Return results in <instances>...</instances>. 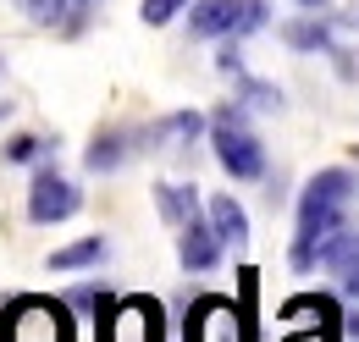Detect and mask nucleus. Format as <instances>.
<instances>
[{"mask_svg":"<svg viewBox=\"0 0 359 342\" xmlns=\"http://www.w3.org/2000/svg\"><path fill=\"white\" fill-rule=\"evenodd\" d=\"M133 149H138V132H122V128H111V132H100V138H94L89 149H83V166H89L94 177H105V171H122Z\"/></svg>","mask_w":359,"mask_h":342,"instance_id":"ddd939ff","label":"nucleus"},{"mask_svg":"<svg viewBox=\"0 0 359 342\" xmlns=\"http://www.w3.org/2000/svg\"><path fill=\"white\" fill-rule=\"evenodd\" d=\"M83 210V188L72 177H61L55 166H39L28 182V221L34 226H55V221H72Z\"/></svg>","mask_w":359,"mask_h":342,"instance_id":"0eeeda50","label":"nucleus"},{"mask_svg":"<svg viewBox=\"0 0 359 342\" xmlns=\"http://www.w3.org/2000/svg\"><path fill=\"white\" fill-rule=\"evenodd\" d=\"M94 342H166V309L149 293L111 299L94 315Z\"/></svg>","mask_w":359,"mask_h":342,"instance_id":"20e7f679","label":"nucleus"},{"mask_svg":"<svg viewBox=\"0 0 359 342\" xmlns=\"http://www.w3.org/2000/svg\"><path fill=\"white\" fill-rule=\"evenodd\" d=\"M315 259L337 276V287H343L348 299H359V232H348V226L332 232V238L320 243V254H315Z\"/></svg>","mask_w":359,"mask_h":342,"instance_id":"f8f14e48","label":"nucleus"},{"mask_svg":"<svg viewBox=\"0 0 359 342\" xmlns=\"http://www.w3.org/2000/svg\"><path fill=\"white\" fill-rule=\"evenodd\" d=\"M205 215H210V226L222 232L226 249H243V243H249V215H243V205H238L232 193H210V199H205Z\"/></svg>","mask_w":359,"mask_h":342,"instance_id":"dca6fc26","label":"nucleus"},{"mask_svg":"<svg viewBox=\"0 0 359 342\" xmlns=\"http://www.w3.org/2000/svg\"><path fill=\"white\" fill-rule=\"evenodd\" d=\"M348 331H354V342H359V315H354V326H348Z\"/></svg>","mask_w":359,"mask_h":342,"instance_id":"393cba45","label":"nucleus"},{"mask_svg":"<svg viewBox=\"0 0 359 342\" xmlns=\"http://www.w3.org/2000/svg\"><path fill=\"white\" fill-rule=\"evenodd\" d=\"M0 342H78L72 303L50 293H17L0 303Z\"/></svg>","mask_w":359,"mask_h":342,"instance_id":"f03ea898","label":"nucleus"},{"mask_svg":"<svg viewBox=\"0 0 359 342\" xmlns=\"http://www.w3.org/2000/svg\"><path fill=\"white\" fill-rule=\"evenodd\" d=\"M11 166H34V160H50L55 155V138L45 132H17V138H6V149H0Z\"/></svg>","mask_w":359,"mask_h":342,"instance_id":"a211bd4d","label":"nucleus"},{"mask_svg":"<svg viewBox=\"0 0 359 342\" xmlns=\"http://www.w3.org/2000/svg\"><path fill=\"white\" fill-rule=\"evenodd\" d=\"M299 6H304V11H326V0H299Z\"/></svg>","mask_w":359,"mask_h":342,"instance_id":"5701e85b","label":"nucleus"},{"mask_svg":"<svg viewBox=\"0 0 359 342\" xmlns=\"http://www.w3.org/2000/svg\"><path fill=\"white\" fill-rule=\"evenodd\" d=\"M205 128H210V116L194 111V105H182V111H166L161 122L138 128V149H177V144H194Z\"/></svg>","mask_w":359,"mask_h":342,"instance_id":"1a4fd4ad","label":"nucleus"},{"mask_svg":"<svg viewBox=\"0 0 359 342\" xmlns=\"http://www.w3.org/2000/svg\"><path fill=\"white\" fill-rule=\"evenodd\" d=\"M337 28H343V17L310 11V17H293L282 28V39H287V50H299V55H332L337 50Z\"/></svg>","mask_w":359,"mask_h":342,"instance_id":"9b49d317","label":"nucleus"},{"mask_svg":"<svg viewBox=\"0 0 359 342\" xmlns=\"http://www.w3.org/2000/svg\"><path fill=\"white\" fill-rule=\"evenodd\" d=\"M22 11H28V22H39V28H61V34H83V0H17Z\"/></svg>","mask_w":359,"mask_h":342,"instance_id":"2eb2a0df","label":"nucleus"},{"mask_svg":"<svg viewBox=\"0 0 359 342\" xmlns=\"http://www.w3.org/2000/svg\"><path fill=\"white\" fill-rule=\"evenodd\" d=\"M354 17H359V0H354Z\"/></svg>","mask_w":359,"mask_h":342,"instance_id":"a878e982","label":"nucleus"},{"mask_svg":"<svg viewBox=\"0 0 359 342\" xmlns=\"http://www.w3.org/2000/svg\"><path fill=\"white\" fill-rule=\"evenodd\" d=\"M359 193V177L348 166H320L299 188V226H293V243H287V259H293V271H315L320 265V243L332 238V232H343L348 226V205H354Z\"/></svg>","mask_w":359,"mask_h":342,"instance_id":"f257e3e1","label":"nucleus"},{"mask_svg":"<svg viewBox=\"0 0 359 342\" xmlns=\"http://www.w3.org/2000/svg\"><path fill=\"white\" fill-rule=\"evenodd\" d=\"M111 299H116V293H111L105 282H83V287H72V293H67V303H72V309H89V315H100Z\"/></svg>","mask_w":359,"mask_h":342,"instance_id":"aec40b11","label":"nucleus"},{"mask_svg":"<svg viewBox=\"0 0 359 342\" xmlns=\"http://www.w3.org/2000/svg\"><path fill=\"white\" fill-rule=\"evenodd\" d=\"M188 6H194V0H144L138 11H144V22H149V28H166V22H172L177 11H188Z\"/></svg>","mask_w":359,"mask_h":342,"instance_id":"412c9836","label":"nucleus"},{"mask_svg":"<svg viewBox=\"0 0 359 342\" xmlns=\"http://www.w3.org/2000/svg\"><path fill=\"white\" fill-rule=\"evenodd\" d=\"M105 254H111V243H105L100 232H89V238H78V243L55 249V254H50V271H61V276H72V271H94Z\"/></svg>","mask_w":359,"mask_h":342,"instance_id":"f3484780","label":"nucleus"},{"mask_svg":"<svg viewBox=\"0 0 359 342\" xmlns=\"http://www.w3.org/2000/svg\"><path fill=\"white\" fill-rule=\"evenodd\" d=\"M271 22L266 0H194L188 6V34L194 39H243Z\"/></svg>","mask_w":359,"mask_h":342,"instance_id":"39448f33","label":"nucleus"},{"mask_svg":"<svg viewBox=\"0 0 359 342\" xmlns=\"http://www.w3.org/2000/svg\"><path fill=\"white\" fill-rule=\"evenodd\" d=\"M238 94H243V105H255V111H282V88L266 83V78H238Z\"/></svg>","mask_w":359,"mask_h":342,"instance_id":"6ab92c4d","label":"nucleus"},{"mask_svg":"<svg viewBox=\"0 0 359 342\" xmlns=\"http://www.w3.org/2000/svg\"><path fill=\"white\" fill-rule=\"evenodd\" d=\"M282 320H287V337L282 342H337L343 337V309L332 293H299V299L282 303Z\"/></svg>","mask_w":359,"mask_h":342,"instance_id":"423d86ee","label":"nucleus"},{"mask_svg":"<svg viewBox=\"0 0 359 342\" xmlns=\"http://www.w3.org/2000/svg\"><path fill=\"white\" fill-rule=\"evenodd\" d=\"M0 72H6V61H0Z\"/></svg>","mask_w":359,"mask_h":342,"instance_id":"bb28decb","label":"nucleus"},{"mask_svg":"<svg viewBox=\"0 0 359 342\" xmlns=\"http://www.w3.org/2000/svg\"><path fill=\"white\" fill-rule=\"evenodd\" d=\"M83 6H94V0H83Z\"/></svg>","mask_w":359,"mask_h":342,"instance_id":"cd10ccee","label":"nucleus"},{"mask_svg":"<svg viewBox=\"0 0 359 342\" xmlns=\"http://www.w3.org/2000/svg\"><path fill=\"white\" fill-rule=\"evenodd\" d=\"M249 105H216L210 116V149H216V166L232 177V182H260L266 177V144L249 132Z\"/></svg>","mask_w":359,"mask_h":342,"instance_id":"7ed1b4c3","label":"nucleus"},{"mask_svg":"<svg viewBox=\"0 0 359 342\" xmlns=\"http://www.w3.org/2000/svg\"><path fill=\"white\" fill-rule=\"evenodd\" d=\"M222 232L210 226V215H194L188 226H177V259L182 271H216L222 265Z\"/></svg>","mask_w":359,"mask_h":342,"instance_id":"9d476101","label":"nucleus"},{"mask_svg":"<svg viewBox=\"0 0 359 342\" xmlns=\"http://www.w3.org/2000/svg\"><path fill=\"white\" fill-rule=\"evenodd\" d=\"M6 116H11V100H0V122H6Z\"/></svg>","mask_w":359,"mask_h":342,"instance_id":"b1692460","label":"nucleus"},{"mask_svg":"<svg viewBox=\"0 0 359 342\" xmlns=\"http://www.w3.org/2000/svg\"><path fill=\"white\" fill-rule=\"evenodd\" d=\"M216 72H222V78H249V67H243V55H238V39H222V50H216Z\"/></svg>","mask_w":359,"mask_h":342,"instance_id":"4be33fe9","label":"nucleus"},{"mask_svg":"<svg viewBox=\"0 0 359 342\" xmlns=\"http://www.w3.org/2000/svg\"><path fill=\"white\" fill-rule=\"evenodd\" d=\"M182 342H243V309L222 293H205V299L188 303V326Z\"/></svg>","mask_w":359,"mask_h":342,"instance_id":"6e6552de","label":"nucleus"},{"mask_svg":"<svg viewBox=\"0 0 359 342\" xmlns=\"http://www.w3.org/2000/svg\"><path fill=\"white\" fill-rule=\"evenodd\" d=\"M155 210L172 226H188L194 215H205V199H199L194 182H155Z\"/></svg>","mask_w":359,"mask_h":342,"instance_id":"4468645a","label":"nucleus"}]
</instances>
